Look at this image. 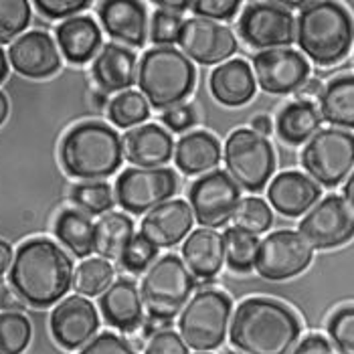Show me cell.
<instances>
[{"instance_id": "cell-1", "label": "cell", "mask_w": 354, "mask_h": 354, "mask_svg": "<svg viewBox=\"0 0 354 354\" xmlns=\"http://www.w3.org/2000/svg\"><path fill=\"white\" fill-rule=\"evenodd\" d=\"M73 263L51 239H30L17 249L8 281L21 300L47 308L73 288Z\"/></svg>"}, {"instance_id": "cell-2", "label": "cell", "mask_w": 354, "mask_h": 354, "mask_svg": "<svg viewBox=\"0 0 354 354\" xmlns=\"http://www.w3.org/2000/svg\"><path fill=\"white\" fill-rule=\"evenodd\" d=\"M300 320L281 301L249 298L231 320V344L243 354H292L300 340Z\"/></svg>"}, {"instance_id": "cell-3", "label": "cell", "mask_w": 354, "mask_h": 354, "mask_svg": "<svg viewBox=\"0 0 354 354\" xmlns=\"http://www.w3.org/2000/svg\"><path fill=\"white\" fill-rule=\"evenodd\" d=\"M296 41L301 53L316 65H334L342 61L353 47V19L338 2L301 4L296 21Z\"/></svg>"}, {"instance_id": "cell-4", "label": "cell", "mask_w": 354, "mask_h": 354, "mask_svg": "<svg viewBox=\"0 0 354 354\" xmlns=\"http://www.w3.org/2000/svg\"><path fill=\"white\" fill-rule=\"evenodd\" d=\"M59 158L69 176L100 183L111 176L124 160L122 138L102 122H85L65 134Z\"/></svg>"}, {"instance_id": "cell-5", "label": "cell", "mask_w": 354, "mask_h": 354, "mask_svg": "<svg viewBox=\"0 0 354 354\" xmlns=\"http://www.w3.org/2000/svg\"><path fill=\"white\" fill-rule=\"evenodd\" d=\"M194 77L192 61L174 47H154L138 61L140 93L154 109L180 106L191 95Z\"/></svg>"}, {"instance_id": "cell-6", "label": "cell", "mask_w": 354, "mask_h": 354, "mask_svg": "<svg viewBox=\"0 0 354 354\" xmlns=\"http://www.w3.org/2000/svg\"><path fill=\"white\" fill-rule=\"evenodd\" d=\"M194 277L178 255H164L146 272L140 296L150 318L170 322L191 301Z\"/></svg>"}, {"instance_id": "cell-7", "label": "cell", "mask_w": 354, "mask_h": 354, "mask_svg": "<svg viewBox=\"0 0 354 354\" xmlns=\"http://www.w3.org/2000/svg\"><path fill=\"white\" fill-rule=\"evenodd\" d=\"M231 310L233 304L227 294L218 290L198 292L180 312L178 330L183 342L196 353L218 348L227 338Z\"/></svg>"}, {"instance_id": "cell-8", "label": "cell", "mask_w": 354, "mask_h": 354, "mask_svg": "<svg viewBox=\"0 0 354 354\" xmlns=\"http://www.w3.org/2000/svg\"><path fill=\"white\" fill-rule=\"evenodd\" d=\"M227 174L239 189L259 192L266 189L275 170V152L270 140L253 130H235L225 142Z\"/></svg>"}, {"instance_id": "cell-9", "label": "cell", "mask_w": 354, "mask_h": 354, "mask_svg": "<svg viewBox=\"0 0 354 354\" xmlns=\"http://www.w3.org/2000/svg\"><path fill=\"white\" fill-rule=\"evenodd\" d=\"M301 166L322 187H338L354 168V134L340 128L320 130L304 152Z\"/></svg>"}, {"instance_id": "cell-10", "label": "cell", "mask_w": 354, "mask_h": 354, "mask_svg": "<svg viewBox=\"0 0 354 354\" xmlns=\"http://www.w3.org/2000/svg\"><path fill=\"white\" fill-rule=\"evenodd\" d=\"M178 180L170 168H128L115 180V201L132 215L154 211L176 192Z\"/></svg>"}, {"instance_id": "cell-11", "label": "cell", "mask_w": 354, "mask_h": 354, "mask_svg": "<svg viewBox=\"0 0 354 354\" xmlns=\"http://www.w3.org/2000/svg\"><path fill=\"white\" fill-rule=\"evenodd\" d=\"M189 201L196 223L215 231L235 217L241 203V189L227 170H213L192 183Z\"/></svg>"}, {"instance_id": "cell-12", "label": "cell", "mask_w": 354, "mask_h": 354, "mask_svg": "<svg viewBox=\"0 0 354 354\" xmlns=\"http://www.w3.org/2000/svg\"><path fill=\"white\" fill-rule=\"evenodd\" d=\"M237 32L253 49H288L296 37V21L294 15L279 4L251 2L239 17Z\"/></svg>"}, {"instance_id": "cell-13", "label": "cell", "mask_w": 354, "mask_h": 354, "mask_svg": "<svg viewBox=\"0 0 354 354\" xmlns=\"http://www.w3.org/2000/svg\"><path fill=\"white\" fill-rule=\"evenodd\" d=\"M312 263V247L300 233L281 229L270 233L257 249L255 272L270 281L290 279Z\"/></svg>"}, {"instance_id": "cell-14", "label": "cell", "mask_w": 354, "mask_h": 354, "mask_svg": "<svg viewBox=\"0 0 354 354\" xmlns=\"http://www.w3.org/2000/svg\"><path fill=\"white\" fill-rule=\"evenodd\" d=\"M300 235L312 249H334L354 237V215L342 196L330 194L301 218Z\"/></svg>"}, {"instance_id": "cell-15", "label": "cell", "mask_w": 354, "mask_h": 354, "mask_svg": "<svg viewBox=\"0 0 354 354\" xmlns=\"http://www.w3.org/2000/svg\"><path fill=\"white\" fill-rule=\"evenodd\" d=\"M178 45L191 61L201 65H223L237 51V39L231 28L198 17L185 21Z\"/></svg>"}, {"instance_id": "cell-16", "label": "cell", "mask_w": 354, "mask_h": 354, "mask_svg": "<svg viewBox=\"0 0 354 354\" xmlns=\"http://www.w3.org/2000/svg\"><path fill=\"white\" fill-rule=\"evenodd\" d=\"M255 82L266 93L286 95L308 82L310 65L294 49H270L253 57Z\"/></svg>"}, {"instance_id": "cell-17", "label": "cell", "mask_w": 354, "mask_h": 354, "mask_svg": "<svg viewBox=\"0 0 354 354\" xmlns=\"http://www.w3.org/2000/svg\"><path fill=\"white\" fill-rule=\"evenodd\" d=\"M100 328L95 306L82 296H69L51 312V334L65 351H77L93 340Z\"/></svg>"}, {"instance_id": "cell-18", "label": "cell", "mask_w": 354, "mask_h": 354, "mask_svg": "<svg viewBox=\"0 0 354 354\" xmlns=\"http://www.w3.org/2000/svg\"><path fill=\"white\" fill-rule=\"evenodd\" d=\"M8 61L17 73L30 80L49 77L61 67L57 45L43 30H30L21 35L8 47Z\"/></svg>"}, {"instance_id": "cell-19", "label": "cell", "mask_w": 354, "mask_h": 354, "mask_svg": "<svg viewBox=\"0 0 354 354\" xmlns=\"http://www.w3.org/2000/svg\"><path fill=\"white\" fill-rule=\"evenodd\" d=\"M102 27L113 41L142 47L148 39L146 4L138 0H106L97 6Z\"/></svg>"}, {"instance_id": "cell-20", "label": "cell", "mask_w": 354, "mask_h": 354, "mask_svg": "<svg viewBox=\"0 0 354 354\" xmlns=\"http://www.w3.org/2000/svg\"><path fill=\"white\" fill-rule=\"evenodd\" d=\"M192 218V209L185 201H168L142 218L140 235L158 249L174 247L191 233Z\"/></svg>"}, {"instance_id": "cell-21", "label": "cell", "mask_w": 354, "mask_h": 354, "mask_svg": "<svg viewBox=\"0 0 354 354\" xmlns=\"http://www.w3.org/2000/svg\"><path fill=\"white\" fill-rule=\"evenodd\" d=\"M124 156L138 168H164L172 158L174 142L164 128L156 124L138 126L122 138Z\"/></svg>"}, {"instance_id": "cell-22", "label": "cell", "mask_w": 354, "mask_h": 354, "mask_svg": "<svg viewBox=\"0 0 354 354\" xmlns=\"http://www.w3.org/2000/svg\"><path fill=\"white\" fill-rule=\"evenodd\" d=\"M320 192V187L310 176L300 172H281L272 180L268 198L279 215L294 218L314 209Z\"/></svg>"}, {"instance_id": "cell-23", "label": "cell", "mask_w": 354, "mask_h": 354, "mask_svg": "<svg viewBox=\"0 0 354 354\" xmlns=\"http://www.w3.org/2000/svg\"><path fill=\"white\" fill-rule=\"evenodd\" d=\"M100 310L109 326L122 332H136L144 324V301L130 279H118L100 296Z\"/></svg>"}, {"instance_id": "cell-24", "label": "cell", "mask_w": 354, "mask_h": 354, "mask_svg": "<svg viewBox=\"0 0 354 354\" xmlns=\"http://www.w3.org/2000/svg\"><path fill=\"white\" fill-rule=\"evenodd\" d=\"M93 80L104 91H128L138 75V59L132 49L109 43L97 53L93 67Z\"/></svg>"}, {"instance_id": "cell-25", "label": "cell", "mask_w": 354, "mask_h": 354, "mask_svg": "<svg viewBox=\"0 0 354 354\" xmlns=\"http://www.w3.org/2000/svg\"><path fill=\"white\" fill-rule=\"evenodd\" d=\"M209 87L218 104L229 108H239L253 100L257 82L255 75L251 73V67L243 59H233L218 65L211 73Z\"/></svg>"}, {"instance_id": "cell-26", "label": "cell", "mask_w": 354, "mask_h": 354, "mask_svg": "<svg viewBox=\"0 0 354 354\" xmlns=\"http://www.w3.org/2000/svg\"><path fill=\"white\" fill-rule=\"evenodd\" d=\"M183 261L192 277L211 279L225 263L223 235L213 229H196L183 243Z\"/></svg>"}, {"instance_id": "cell-27", "label": "cell", "mask_w": 354, "mask_h": 354, "mask_svg": "<svg viewBox=\"0 0 354 354\" xmlns=\"http://www.w3.org/2000/svg\"><path fill=\"white\" fill-rule=\"evenodd\" d=\"M57 43L69 63L82 65L97 57L102 30L91 17H73L57 27Z\"/></svg>"}, {"instance_id": "cell-28", "label": "cell", "mask_w": 354, "mask_h": 354, "mask_svg": "<svg viewBox=\"0 0 354 354\" xmlns=\"http://www.w3.org/2000/svg\"><path fill=\"white\" fill-rule=\"evenodd\" d=\"M221 160V146L217 138L209 132H191L180 138L174 148V162L183 174H203L213 172V168Z\"/></svg>"}, {"instance_id": "cell-29", "label": "cell", "mask_w": 354, "mask_h": 354, "mask_svg": "<svg viewBox=\"0 0 354 354\" xmlns=\"http://www.w3.org/2000/svg\"><path fill=\"white\" fill-rule=\"evenodd\" d=\"M320 122H322L320 109H316L314 104L294 102L279 111L275 130H277V136L286 144L300 146L304 142H310L320 132Z\"/></svg>"}, {"instance_id": "cell-30", "label": "cell", "mask_w": 354, "mask_h": 354, "mask_svg": "<svg viewBox=\"0 0 354 354\" xmlns=\"http://www.w3.org/2000/svg\"><path fill=\"white\" fill-rule=\"evenodd\" d=\"M320 115L332 126L354 130V75L328 83L320 97Z\"/></svg>"}, {"instance_id": "cell-31", "label": "cell", "mask_w": 354, "mask_h": 354, "mask_svg": "<svg viewBox=\"0 0 354 354\" xmlns=\"http://www.w3.org/2000/svg\"><path fill=\"white\" fill-rule=\"evenodd\" d=\"M55 235L75 257L85 259L95 251V225L82 211H63L55 221Z\"/></svg>"}, {"instance_id": "cell-32", "label": "cell", "mask_w": 354, "mask_h": 354, "mask_svg": "<svg viewBox=\"0 0 354 354\" xmlns=\"http://www.w3.org/2000/svg\"><path fill=\"white\" fill-rule=\"evenodd\" d=\"M136 237L134 221L124 213H108L95 225V251L104 259H120L128 243Z\"/></svg>"}, {"instance_id": "cell-33", "label": "cell", "mask_w": 354, "mask_h": 354, "mask_svg": "<svg viewBox=\"0 0 354 354\" xmlns=\"http://www.w3.org/2000/svg\"><path fill=\"white\" fill-rule=\"evenodd\" d=\"M223 243H225V261L231 272L249 273L251 270H255V257L259 249V239L255 235L245 233L233 225L225 229Z\"/></svg>"}, {"instance_id": "cell-34", "label": "cell", "mask_w": 354, "mask_h": 354, "mask_svg": "<svg viewBox=\"0 0 354 354\" xmlns=\"http://www.w3.org/2000/svg\"><path fill=\"white\" fill-rule=\"evenodd\" d=\"M113 283V268L104 257H89L73 273V290L80 296H102Z\"/></svg>"}, {"instance_id": "cell-35", "label": "cell", "mask_w": 354, "mask_h": 354, "mask_svg": "<svg viewBox=\"0 0 354 354\" xmlns=\"http://www.w3.org/2000/svg\"><path fill=\"white\" fill-rule=\"evenodd\" d=\"M150 115V104L140 91H122L108 104L109 122L118 128H132L144 124Z\"/></svg>"}, {"instance_id": "cell-36", "label": "cell", "mask_w": 354, "mask_h": 354, "mask_svg": "<svg viewBox=\"0 0 354 354\" xmlns=\"http://www.w3.org/2000/svg\"><path fill=\"white\" fill-rule=\"evenodd\" d=\"M32 328L25 314H0V354H21L30 342Z\"/></svg>"}, {"instance_id": "cell-37", "label": "cell", "mask_w": 354, "mask_h": 354, "mask_svg": "<svg viewBox=\"0 0 354 354\" xmlns=\"http://www.w3.org/2000/svg\"><path fill=\"white\" fill-rule=\"evenodd\" d=\"M233 223L237 229L257 237V235L266 233L273 225V213L266 201H261L257 196H247V198H241V203L235 211Z\"/></svg>"}, {"instance_id": "cell-38", "label": "cell", "mask_w": 354, "mask_h": 354, "mask_svg": "<svg viewBox=\"0 0 354 354\" xmlns=\"http://www.w3.org/2000/svg\"><path fill=\"white\" fill-rule=\"evenodd\" d=\"M71 198L89 215H108L113 207L115 194L108 183H80L73 187Z\"/></svg>"}, {"instance_id": "cell-39", "label": "cell", "mask_w": 354, "mask_h": 354, "mask_svg": "<svg viewBox=\"0 0 354 354\" xmlns=\"http://www.w3.org/2000/svg\"><path fill=\"white\" fill-rule=\"evenodd\" d=\"M30 23V4L27 0H0V43L19 37Z\"/></svg>"}, {"instance_id": "cell-40", "label": "cell", "mask_w": 354, "mask_h": 354, "mask_svg": "<svg viewBox=\"0 0 354 354\" xmlns=\"http://www.w3.org/2000/svg\"><path fill=\"white\" fill-rule=\"evenodd\" d=\"M328 336L338 354H354V306L338 310L330 318Z\"/></svg>"}, {"instance_id": "cell-41", "label": "cell", "mask_w": 354, "mask_h": 354, "mask_svg": "<svg viewBox=\"0 0 354 354\" xmlns=\"http://www.w3.org/2000/svg\"><path fill=\"white\" fill-rule=\"evenodd\" d=\"M156 255H158V247H154L144 235H136L128 247L124 249L120 263L124 266V270L132 273H142L150 270L156 263Z\"/></svg>"}, {"instance_id": "cell-42", "label": "cell", "mask_w": 354, "mask_h": 354, "mask_svg": "<svg viewBox=\"0 0 354 354\" xmlns=\"http://www.w3.org/2000/svg\"><path fill=\"white\" fill-rule=\"evenodd\" d=\"M183 17L176 12H168V10H156L150 19V30L148 37L154 45L158 47H168L172 43H178L180 30H183Z\"/></svg>"}, {"instance_id": "cell-43", "label": "cell", "mask_w": 354, "mask_h": 354, "mask_svg": "<svg viewBox=\"0 0 354 354\" xmlns=\"http://www.w3.org/2000/svg\"><path fill=\"white\" fill-rule=\"evenodd\" d=\"M241 2L237 0H198L191 2L192 12L198 19L207 21H231L235 12L239 10Z\"/></svg>"}, {"instance_id": "cell-44", "label": "cell", "mask_w": 354, "mask_h": 354, "mask_svg": "<svg viewBox=\"0 0 354 354\" xmlns=\"http://www.w3.org/2000/svg\"><path fill=\"white\" fill-rule=\"evenodd\" d=\"M77 354H138L136 348L130 344V340L113 334V332H104L95 336L91 342H87Z\"/></svg>"}, {"instance_id": "cell-45", "label": "cell", "mask_w": 354, "mask_h": 354, "mask_svg": "<svg viewBox=\"0 0 354 354\" xmlns=\"http://www.w3.org/2000/svg\"><path fill=\"white\" fill-rule=\"evenodd\" d=\"M144 354H189V346L183 342L180 334L172 330H162L154 334L144 346Z\"/></svg>"}, {"instance_id": "cell-46", "label": "cell", "mask_w": 354, "mask_h": 354, "mask_svg": "<svg viewBox=\"0 0 354 354\" xmlns=\"http://www.w3.org/2000/svg\"><path fill=\"white\" fill-rule=\"evenodd\" d=\"M35 6L49 19H65L89 6L87 0H37Z\"/></svg>"}, {"instance_id": "cell-47", "label": "cell", "mask_w": 354, "mask_h": 354, "mask_svg": "<svg viewBox=\"0 0 354 354\" xmlns=\"http://www.w3.org/2000/svg\"><path fill=\"white\" fill-rule=\"evenodd\" d=\"M160 122L164 126H168L172 132H187L189 128L194 126L196 122V111L189 104H180V106H174V108L166 109L162 115H160Z\"/></svg>"}, {"instance_id": "cell-48", "label": "cell", "mask_w": 354, "mask_h": 354, "mask_svg": "<svg viewBox=\"0 0 354 354\" xmlns=\"http://www.w3.org/2000/svg\"><path fill=\"white\" fill-rule=\"evenodd\" d=\"M292 354H338V351L328 342L324 336L312 334V336H306Z\"/></svg>"}, {"instance_id": "cell-49", "label": "cell", "mask_w": 354, "mask_h": 354, "mask_svg": "<svg viewBox=\"0 0 354 354\" xmlns=\"http://www.w3.org/2000/svg\"><path fill=\"white\" fill-rule=\"evenodd\" d=\"M0 308L4 312H17V314H23V308H25V301L21 300V296L12 290V288H4L0 292Z\"/></svg>"}, {"instance_id": "cell-50", "label": "cell", "mask_w": 354, "mask_h": 354, "mask_svg": "<svg viewBox=\"0 0 354 354\" xmlns=\"http://www.w3.org/2000/svg\"><path fill=\"white\" fill-rule=\"evenodd\" d=\"M322 91H324V87H322V83L318 82V80H308L298 89V102L314 104V100L322 97Z\"/></svg>"}, {"instance_id": "cell-51", "label": "cell", "mask_w": 354, "mask_h": 354, "mask_svg": "<svg viewBox=\"0 0 354 354\" xmlns=\"http://www.w3.org/2000/svg\"><path fill=\"white\" fill-rule=\"evenodd\" d=\"M251 126H253L251 130H253V132H257L259 136L268 138L273 132V124L268 115H257V118H253Z\"/></svg>"}, {"instance_id": "cell-52", "label": "cell", "mask_w": 354, "mask_h": 354, "mask_svg": "<svg viewBox=\"0 0 354 354\" xmlns=\"http://www.w3.org/2000/svg\"><path fill=\"white\" fill-rule=\"evenodd\" d=\"M12 247L8 245L6 241H0V275L4 272H10V266H12Z\"/></svg>"}, {"instance_id": "cell-53", "label": "cell", "mask_w": 354, "mask_h": 354, "mask_svg": "<svg viewBox=\"0 0 354 354\" xmlns=\"http://www.w3.org/2000/svg\"><path fill=\"white\" fill-rule=\"evenodd\" d=\"M344 198H346L348 209L353 211L354 215V172L348 176V183H346V187H344Z\"/></svg>"}, {"instance_id": "cell-54", "label": "cell", "mask_w": 354, "mask_h": 354, "mask_svg": "<svg viewBox=\"0 0 354 354\" xmlns=\"http://www.w3.org/2000/svg\"><path fill=\"white\" fill-rule=\"evenodd\" d=\"M6 115H8V100H6V95L0 91V126L4 124Z\"/></svg>"}, {"instance_id": "cell-55", "label": "cell", "mask_w": 354, "mask_h": 354, "mask_svg": "<svg viewBox=\"0 0 354 354\" xmlns=\"http://www.w3.org/2000/svg\"><path fill=\"white\" fill-rule=\"evenodd\" d=\"M6 75H8V61H6L4 51L0 49V83L6 80Z\"/></svg>"}, {"instance_id": "cell-56", "label": "cell", "mask_w": 354, "mask_h": 354, "mask_svg": "<svg viewBox=\"0 0 354 354\" xmlns=\"http://www.w3.org/2000/svg\"><path fill=\"white\" fill-rule=\"evenodd\" d=\"M196 354H211V353H196Z\"/></svg>"}, {"instance_id": "cell-57", "label": "cell", "mask_w": 354, "mask_h": 354, "mask_svg": "<svg viewBox=\"0 0 354 354\" xmlns=\"http://www.w3.org/2000/svg\"><path fill=\"white\" fill-rule=\"evenodd\" d=\"M225 354H237V353H225Z\"/></svg>"}]
</instances>
